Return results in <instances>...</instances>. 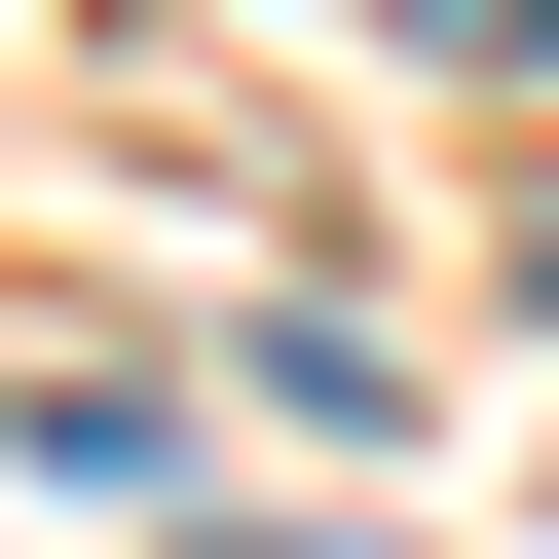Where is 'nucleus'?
Instances as JSON below:
<instances>
[{
  "instance_id": "f257e3e1",
  "label": "nucleus",
  "mask_w": 559,
  "mask_h": 559,
  "mask_svg": "<svg viewBox=\"0 0 559 559\" xmlns=\"http://www.w3.org/2000/svg\"><path fill=\"white\" fill-rule=\"evenodd\" d=\"M411 38H448V75H559V0H411Z\"/></svg>"
}]
</instances>
